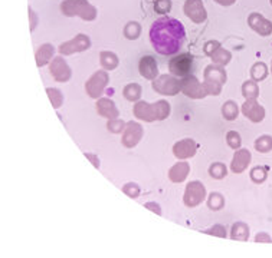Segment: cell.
<instances>
[{
  "instance_id": "6da1fadb",
  "label": "cell",
  "mask_w": 272,
  "mask_h": 258,
  "mask_svg": "<svg viewBox=\"0 0 272 258\" xmlns=\"http://www.w3.org/2000/svg\"><path fill=\"white\" fill-rule=\"evenodd\" d=\"M186 37L184 26L172 18L155 20L150 29V40L155 51L161 55H175L180 51Z\"/></svg>"
},
{
  "instance_id": "7a4b0ae2",
  "label": "cell",
  "mask_w": 272,
  "mask_h": 258,
  "mask_svg": "<svg viewBox=\"0 0 272 258\" xmlns=\"http://www.w3.org/2000/svg\"><path fill=\"white\" fill-rule=\"evenodd\" d=\"M206 91L212 95H219L222 85L226 82V74L222 66H208L206 72Z\"/></svg>"
},
{
  "instance_id": "3957f363",
  "label": "cell",
  "mask_w": 272,
  "mask_h": 258,
  "mask_svg": "<svg viewBox=\"0 0 272 258\" xmlns=\"http://www.w3.org/2000/svg\"><path fill=\"white\" fill-rule=\"evenodd\" d=\"M192 66H193V56L189 53H181L169 62L170 72L177 76H187L192 72Z\"/></svg>"
},
{
  "instance_id": "277c9868",
  "label": "cell",
  "mask_w": 272,
  "mask_h": 258,
  "mask_svg": "<svg viewBox=\"0 0 272 258\" xmlns=\"http://www.w3.org/2000/svg\"><path fill=\"white\" fill-rule=\"evenodd\" d=\"M205 195H206L205 186L199 181H194L192 184L187 185L186 195H184V203L187 204L189 206H194V205L200 204L205 200Z\"/></svg>"
},
{
  "instance_id": "5b68a950",
  "label": "cell",
  "mask_w": 272,
  "mask_h": 258,
  "mask_svg": "<svg viewBox=\"0 0 272 258\" xmlns=\"http://www.w3.org/2000/svg\"><path fill=\"white\" fill-rule=\"evenodd\" d=\"M242 112L252 122H261L265 118V109L255 99H248L242 106Z\"/></svg>"
},
{
  "instance_id": "8992f818",
  "label": "cell",
  "mask_w": 272,
  "mask_h": 258,
  "mask_svg": "<svg viewBox=\"0 0 272 258\" xmlns=\"http://www.w3.org/2000/svg\"><path fill=\"white\" fill-rule=\"evenodd\" d=\"M248 23L249 26L252 27L253 30L262 36H268L270 33L272 32V23L270 20L261 16L259 13H252L249 19H248Z\"/></svg>"
},
{
  "instance_id": "52a82bcc",
  "label": "cell",
  "mask_w": 272,
  "mask_h": 258,
  "mask_svg": "<svg viewBox=\"0 0 272 258\" xmlns=\"http://www.w3.org/2000/svg\"><path fill=\"white\" fill-rule=\"evenodd\" d=\"M184 10H186V15L196 23H200L206 19V10L200 0H187Z\"/></svg>"
},
{
  "instance_id": "ba28073f",
  "label": "cell",
  "mask_w": 272,
  "mask_h": 258,
  "mask_svg": "<svg viewBox=\"0 0 272 258\" xmlns=\"http://www.w3.org/2000/svg\"><path fill=\"white\" fill-rule=\"evenodd\" d=\"M249 162H251V154H249V151L248 149H238V152L233 156L231 169H232L235 174H241V172H243L248 168Z\"/></svg>"
},
{
  "instance_id": "9c48e42d",
  "label": "cell",
  "mask_w": 272,
  "mask_h": 258,
  "mask_svg": "<svg viewBox=\"0 0 272 258\" xmlns=\"http://www.w3.org/2000/svg\"><path fill=\"white\" fill-rule=\"evenodd\" d=\"M140 74L147 79H153L157 75V63L151 56H144L140 62Z\"/></svg>"
},
{
  "instance_id": "30bf717a",
  "label": "cell",
  "mask_w": 272,
  "mask_h": 258,
  "mask_svg": "<svg viewBox=\"0 0 272 258\" xmlns=\"http://www.w3.org/2000/svg\"><path fill=\"white\" fill-rule=\"evenodd\" d=\"M196 154V144L193 141H181L175 145V155L177 158H189Z\"/></svg>"
},
{
  "instance_id": "8fae6325",
  "label": "cell",
  "mask_w": 272,
  "mask_h": 258,
  "mask_svg": "<svg viewBox=\"0 0 272 258\" xmlns=\"http://www.w3.org/2000/svg\"><path fill=\"white\" fill-rule=\"evenodd\" d=\"M183 91H184L186 95L193 96V98H199V95L196 93V91L200 93L202 96H205V95H206L205 89H203V86H200V85H199V82H197V79H196V77H187V79H184V82H183Z\"/></svg>"
},
{
  "instance_id": "7c38bea8",
  "label": "cell",
  "mask_w": 272,
  "mask_h": 258,
  "mask_svg": "<svg viewBox=\"0 0 272 258\" xmlns=\"http://www.w3.org/2000/svg\"><path fill=\"white\" fill-rule=\"evenodd\" d=\"M98 112L102 115V116H107V118H116L117 116V109L114 106V103L108 99H101L98 101L97 103Z\"/></svg>"
},
{
  "instance_id": "4fadbf2b",
  "label": "cell",
  "mask_w": 272,
  "mask_h": 258,
  "mask_svg": "<svg viewBox=\"0 0 272 258\" xmlns=\"http://www.w3.org/2000/svg\"><path fill=\"white\" fill-rule=\"evenodd\" d=\"M233 240L238 241H246L249 238V228L246 224L243 222H238L232 227V234H231Z\"/></svg>"
},
{
  "instance_id": "5bb4252c",
  "label": "cell",
  "mask_w": 272,
  "mask_h": 258,
  "mask_svg": "<svg viewBox=\"0 0 272 258\" xmlns=\"http://www.w3.org/2000/svg\"><path fill=\"white\" fill-rule=\"evenodd\" d=\"M187 172H189V165L186 162H180V164H177V165L172 168V171H170L169 175H170V180L172 181L179 182V181H183L186 178Z\"/></svg>"
},
{
  "instance_id": "9a60e30c",
  "label": "cell",
  "mask_w": 272,
  "mask_h": 258,
  "mask_svg": "<svg viewBox=\"0 0 272 258\" xmlns=\"http://www.w3.org/2000/svg\"><path fill=\"white\" fill-rule=\"evenodd\" d=\"M267 75H268V68L262 62L255 63L252 66V69H251V76H252V80H255V82L264 80L267 77Z\"/></svg>"
},
{
  "instance_id": "2e32d148",
  "label": "cell",
  "mask_w": 272,
  "mask_h": 258,
  "mask_svg": "<svg viewBox=\"0 0 272 258\" xmlns=\"http://www.w3.org/2000/svg\"><path fill=\"white\" fill-rule=\"evenodd\" d=\"M242 93L246 99H256L258 95H259V89H258V85L255 80H248L243 83L242 86Z\"/></svg>"
},
{
  "instance_id": "e0dca14e",
  "label": "cell",
  "mask_w": 272,
  "mask_h": 258,
  "mask_svg": "<svg viewBox=\"0 0 272 258\" xmlns=\"http://www.w3.org/2000/svg\"><path fill=\"white\" fill-rule=\"evenodd\" d=\"M222 113H223V118L228 119V121H233L236 119L239 109H238V105L233 102V101H228L223 106H222Z\"/></svg>"
},
{
  "instance_id": "ac0fdd59",
  "label": "cell",
  "mask_w": 272,
  "mask_h": 258,
  "mask_svg": "<svg viewBox=\"0 0 272 258\" xmlns=\"http://www.w3.org/2000/svg\"><path fill=\"white\" fill-rule=\"evenodd\" d=\"M255 148L258 152H270L272 149V136L270 135H264V136H259L256 141H255Z\"/></svg>"
},
{
  "instance_id": "d6986e66",
  "label": "cell",
  "mask_w": 272,
  "mask_h": 258,
  "mask_svg": "<svg viewBox=\"0 0 272 258\" xmlns=\"http://www.w3.org/2000/svg\"><path fill=\"white\" fill-rule=\"evenodd\" d=\"M268 177V168L265 166H255L251 171V180L255 184H262Z\"/></svg>"
},
{
  "instance_id": "ffe728a7",
  "label": "cell",
  "mask_w": 272,
  "mask_h": 258,
  "mask_svg": "<svg viewBox=\"0 0 272 258\" xmlns=\"http://www.w3.org/2000/svg\"><path fill=\"white\" fill-rule=\"evenodd\" d=\"M212 59H213L216 63H219V65H226V63H229V60H231V53H229L228 51L219 48L213 55H212Z\"/></svg>"
},
{
  "instance_id": "44dd1931",
  "label": "cell",
  "mask_w": 272,
  "mask_h": 258,
  "mask_svg": "<svg viewBox=\"0 0 272 258\" xmlns=\"http://www.w3.org/2000/svg\"><path fill=\"white\" fill-rule=\"evenodd\" d=\"M223 204H225L223 197H222L220 194H217V192H212L211 197H209V200H208L209 208H211V209H214V211L220 209V208L223 206Z\"/></svg>"
},
{
  "instance_id": "7402d4cb",
  "label": "cell",
  "mask_w": 272,
  "mask_h": 258,
  "mask_svg": "<svg viewBox=\"0 0 272 258\" xmlns=\"http://www.w3.org/2000/svg\"><path fill=\"white\" fill-rule=\"evenodd\" d=\"M52 55V48H51V45H43L40 49H39L38 52V65H45V63H48V60H49V57Z\"/></svg>"
},
{
  "instance_id": "603a6c76",
  "label": "cell",
  "mask_w": 272,
  "mask_h": 258,
  "mask_svg": "<svg viewBox=\"0 0 272 258\" xmlns=\"http://www.w3.org/2000/svg\"><path fill=\"white\" fill-rule=\"evenodd\" d=\"M209 172H211V177H212V178H216V180H222V178L228 174L226 166L223 165V164H219V162H216V164H213V165L211 166Z\"/></svg>"
},
{
  "instance_id": "cb8c5ba5",
  "label": "cell",
  "mask_w": 272,
  "mask_h": 258,
  "mask_svg": "<svg viewBox=\"0 0 272 258\" xmlns=\"http://www.w3.org/2000/svg\"><path fill=\"white\" fill-rule=\"evenodd\" d=\"M101 63L105 69H113L117 66V57L114 53H110V52H104L101 55Z\"/></svg>"
},
{
  "instance_id": "d4e9b609",
  "label": "cell",
  "mask_w": 272,
  "mask_h": 258,
  "mask_svg": "<svg viewBox=\"0 0 272 258\" xmlns=\"http://www.w3.org/2000/svg\"><path fill=\"white\" fill-rule=\"evenodd\" d=\"M226 141H228V145L232 148V149H239L241 144H242V139H241V135L235 130L228 132L226 135Z\"/></svg>"
},
{
  "instance_id": "484cf974",
  "label": "cell",
  "mask_w": 272,
  "mask_h": 258,
  "mask_svg": "<svg viewBox=\"0 0 272 258\" xmlns=\"http://www.w3.org/2000/svg\"><path fill=\"white\" fill-rule=\"evenodd\" d=\"M124 95L128 101H137L141 95V88L138 85H128L124 89Z\"/></svg>"
},
{
  "instance_id": "4316f807",
  "label": "cell",
  "mask_w": 272,
  "mask_h": 258,
  "mask_svg": "<svg viewBox=\"0 0 272 258\" xmlns=\"http://www.w3.org/2000/svg\"><path fill=\"white\" fill-rule=\"evenodd\" d=\"M154 7H155V12H158V13H166V12H169V10H170L172 3H170V0H157V1H155Z\"/></svg>"
},
{
  "instance_id": "83f0119b",
  "label": "cell",
  "mask_w": 272,
  "mask_h": 258,
  "mask_svg": "<svg viewBox=\"0 0 272 258\" xmlns=\"http://www.w3.org/2000/svg\"><path fill=\"white\" fill-rule=\"evenodd\" d=\"M122 191H124L128 197H131V198H136V197H138V194H140V188L134 184L125 185V186L122 188Z\"/></svg>"
},
{
  "instance_id": "f1b7e54d",
  "label": "cell",
  "mask_w": 272,
  "mask_h": 258,
  "mask_svg": "<svg viewBox=\"0 0 272 258\" xmlns=\"http://www.w3.org/2000/svg\"><path fill=\"white\" fill-rule=\"evenodd\" d=\"M220 48V43L219 42H208V45L205 46V52H206V55H209V56H212Z\"/></svg>"
},
{
  "instance_id": "f546056e",
  "label": "cell",
  "mask_w": 272,
  "mask_h": 258,
  "mask_svg": "<svg viewBox=\"0 0 272 258\" xmlns=\"http://www.w3.org/2000/svg\"><path fill=\"white\" fill-rule=\"evenodd\" d=\"M208 232H209V234H216V235H219V237H226V230H225L222 225H216L213 228H211Z\"/></svg>"
},
{
  "instance_id": "4dcf8cb0",
  "label": "cell",
  "mask_w": 272,
  "mask_h": 258,
  "mask_svg": "<svg viewBox=\"0 0 272 258\" xmlns=\"http://www.w3.org/2000/svg\"><path fill=\"white\" fill-rule=\"evenodd\" d=\"M255 240H256V242H272L271 237H270L268 234H264V232L258 234Z\"/></svg>"
},
{
  "instance_id": "1f68e13d",
  "label": "cell",
  "mask_w": 272,
  "mask_h": 258,
  "mask_svg": "<svg viewBox=\"0 0 272 258\" xmlns=\"http://www.w3.org/2000/svg\"><path fill=\"white\" fill-rule=\"evenodd\" d=\"M144 206H146V208H149V209H153V211H155L157 214H161V211H160L158 205H155V204L147 203V204H144Z\"/></svg>"
},
{
  "instance_id": "d6a6232c",
  "label": "cell",
  "mask_w": 272,
  "mask_h": 258,
  "mask_svg": "<svg viewBox=\"0 0 272 258\" xmlns=\"http://www.w3.org/2000/svg\"><path fill=\"white\" fill-rule=\"evenodd\" d=\"M217 3H220V4H223V6H231L235 3V0H216Z\"/></svg>"
},
{
  "instance_id": "836d02e7",
  "label": "cell",
  "mask_w": 272,
  "mask_h": 258,
  "mask_svg": "<svg viewBox=\"0 0 272 258\" xmlns=\"http://www.w3.org/2000/svg\"><path fill=\"white\" fill-rule=\"evenodd\" d=\"M270 1H271V4H272V0H270Z\"/></svg>"
}]
</instances>
